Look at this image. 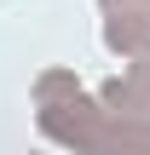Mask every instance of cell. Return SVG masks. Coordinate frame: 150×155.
Here are the masks:
<instances>
[{"instance_id": "1", "label": "cell", "mask_w": 150, "mask_h": 155, "mask_svg": "<svg viewBox=\"0 0 150 155\" xmlns=\"http://www.w3.org/2000/svg\"><path fill=\"white\" fill-rule=\"evenodd\" d=\"M104 104L98 98H69V104H40V132L52 138V144H64L69 155H92V144H98V132H104Z\"/></svg>"}, {"instance_id": "2", "label": "cell", "mask_w": 150, "mask_h": 155, "mask_svg": "<svg viewBox=\"0 0 150 155\" xmlns=\"http://www.w3.org/2000/svg\"><path fill=\"white\" fill-rule=\"evenodd\" d=\"M69 98H81V81L69 69H46L35 81V104H69Z\"/></svg>"}]
</instances>
